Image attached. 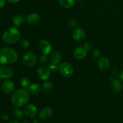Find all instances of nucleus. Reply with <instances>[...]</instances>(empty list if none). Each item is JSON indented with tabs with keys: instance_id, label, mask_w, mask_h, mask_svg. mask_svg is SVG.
Instances as JSON below:
<instances>
[{
	"instance_id": "1",
	"label": "nucleus",
	"mask_w": 123,
	"mask_h": 123,
	"mask_svg": "<svg viewBox=\"0 0 123 123\" xmlns=\"http://www.w3.org/2000/svg\"><path fill=\"white\" fill-rule=\"evenodd\" d=\"M29 98L30 95L28 91L25 89H19L13 92L11 100L16 106L22 107L28 103Z\"/></svg>"
},
{
	"instance_id": "2",
	"label": "nucleus",
	"mask_w": 123,
	"mask_h": 123,
	"mask_svg": "<svg viewBox=\"0 0 123 123\" xmlns=\"http://www.w3.org/2000/svg\"><path fill=\"white\" fill-rule=\"evenodd\" d=\"M18 54L14 49L4 48L0 49V64L3 65L12 64L17 61Z\"/></svg>"
},
{
	"instance_id": "3",
	"label": "nucleus",
	"mask_w": 123,
	"mask_h": 123,
	"mask_svg": "<svg viewBox=\"0 0 123 123\" xmlns=\"http://www.w3.org/2000/svg\"><path fill=\"white\" fill-rule=\"evenodd\" d=\"M20 37L19 30L16 27L12 26L8 28L4 31L2 36V40L6 44H12L19 41Z\"/></svg>"
},
{
	"instance_id": "4",
	"label": "nucleus",
	"mask_w": 123,
	"mask_h": 123,
	"mask_svg": "<svg viewBox=\"0 0 123 123\" xmlns=\"http://www.w3.org/2000/svg\"><path fill=\"white\" fill-rule=\"evenodd\" d=\"M59 72L65 78H70L73 74V67L70 63L64 62L61 63L59 66Z\"/></svg>"
},
{
	"instance_id": "5",
	"label": "nucleus",
	"mask_w": 123,
	"mask_h": 123,
	"mask_svg": "<svg viewBox=\"0 0 123 123\" xmlns=\"http://www.w3.org/2000/svg\"><path fill=\"white\" fill-rule=\"evenodd\" d=\"M37 57L31 52H27L23 56V63L27 67H33L37 63Z\"/></svg>"
},
{
	"instance_id": "6",
	"label": "nucleus",
	"mask_w": 123,
	"mask_h": 123,
	"mask_svg": "<svg viewBox=\"0 0 123 123\" xmlns=\"http://www.w3.org/2000/svg\"><path fill=\"white\" fill-rule=\"evenodd\" d=\"M37 73L38 78L41 80H44V81L48 80L51 75V70H50L49 67L45 66H40L37 68Z\"/></svg>"
},
{
	"instance_id": "7",
	"label": "nucleus",
	"mask_w": 123,
	"mask_h": 123,
	"mask_svg": "<svg viewBox=\"0 0 123 123\" xmlns=\"http://www.w3.org/2000/svg\"><path fill=\"white\" fill-rule=\"evenodd\" d=\"M39 48L43 55H48L52 51V46L49 41L42 40L39 43Z\"/></svg>"
},
{
	"instance_id": "8",
	"label": "nucleus",
	"mask_w": 123,
	"mask_h": 123,
	"mask_svg": "<svg viewBox=\"0 0 123 123\" xmlns=\"http://www.w3.org/2000/svg\"><path fill=\"white\" fill-rule=\"evenodd\" d=\"M13 70L9 66L4 65L0 67V78L1 79H10L13 76Z\"/></svg>"
},
{
	"instance_id": "9",
	"label": "nucleus",
	"mask_w": 123,
	"mask_h": 123,
	"mask_svg": "<svg viewBox=\"0 0 123 123\" xmlns=\"http://www.w3.org/2000/svg\"><path fill=\"white\" fill-rule=\"evenodd\" d=\"M1 90L6 94H11L14 92V84L10 80H4L1 85Z\"/></svg>"
},
{
	"instance_id": "10",
	"label": "nucleus",
	"mask_w": 123,
	"mask_h": 123,
	"mask_svg": "<svg viewBox=\"0 0 123 123\" xmlns=\"http://www.w3.org/2000/svg\"><path fill=\"white\" fill-rule=\"evenodd\" d=\"M73 55L77 60H82L86 56L87 51L84 47L79 46L74 49Z\"/></svg>"
},
{
	"instance_id": "11",
	"label": "nucleus",
	"mask_w": 123,
	"mask_h": 123,
	"mask_svg": "<svg viewBox=\"0 0 123 123\" xmlns=\"http://www.w3.org/2000/svg\"><path fill=\"white\" fill-rule=\"evenodd\" d=\"M24 112H25V115L28 117H34L37 114V108L34 105L29 104L26 106Z\"/></svg>"
},
{
	"instance_id": "12",
	"label": "nucleus",
	"mask_w": 123,
	"mask_h": 123,
	"mask_svg": "<svg viewBox=\"0 0 123 123\" xmlns=\"http://www.w3.org/2000/svg\"><path fill=\"white\" fill-rule=\"evenodd\" d=\"M53 114V110L50 107H46L39 112V117L41 120H45L51 117Z\"/></svg>"
},
{
	"instance_id": "13",
	"label": "nucleus",
	"mask_w": 123,
	"mask_h": 123,
	"mask_svg": "<svg viewBox=\"0 0 123 123\" xmlns=\"http://www.w3.org/2000/svg\"><path fill=\"white\" fill-rule=\"evenodd\" d=\"M40 16L37 13H31L26 17V21L30 25H37L40 22Z\"/></svg>"
},
{
	"instance_id": "14",
	"label": "nucleus",
	"mask_w": 123,
	"mask_h": 123,
	"mask_svg": "<svg viewBox=\"0 0 123 123\" xmlns=\"http://www.w3.org/2000/svg\"><path fill=\"white\" fill-rule=\"evenodd\" d=\"M73 38L77 42H81L85 38V32L82 28H76L73 33Z\"/></svg>"
},
{
	"instance_id": "15",
	"label": "nucleus",
	"mask_w": 123,
	"mask_h": 123,
	"mask_svg": "<svg viewBox=\"0 0 123 123\" xmlns=\"http://www.w3.org/2000/svg\"><path fill=\"white\" fill-rule=\"evenodd\" d=\"M97 66H98V68L100 70L105 71L109 68V66H110V62H109V60L106 57H102L98 60V62H97Z\"/></svg>"
},
{
	"instance_id": "16",
	"label": "nucleus",
	"mask_w": 123,
	"mask_h": 123,
	"mask_svg": "<svg viewBox=\"0 0 123 123\" xmlns=\"http://www.w3.org/2000/svg\"><path fill=\"white\" fill-rule=\"evenodd\" d=\"M123 88L121 82L118 79H115L112 82V89L115 93H120L122 91Z\"/></svg>"
},
{
	"instance_id": "17",
	"label": "nucleus",
	"mask_w": 123,
	"mask_h": 123,
	"mask_svg": "<svg viewBox=\"0 0 123 123\" xmlns=\"http://www.w3.org/2000/svg\"><path fill=\"white\" fill-rule=\"evenodd\" d=\"M29 93L33 96H37L41 92V87L39 84H31L28 88Z\"/></svg>"
},
{
	"instance_id": "18",
	"label": "nucleus",
	"mask_w": 123,
	"mask_h": 123,
	"mask_svg": "<svg viewBox=\"0 0 123 123\" xmlns=\"http://www.w3.org/2000/svg\"><path fill=\"white\" fill-rule=\"evenodd\" d=\"M25 20V18L20 14H17L13 18L12 22L15 26H20L22 25Z\"/></svg>"
},
{
	"instance_id": "19",
	"label": "nucleus",
	"mask_w": 123,
	"mask_h": 123,
	"mask_svg": "<svg viewBox=\"0 0 123 123\" xmlns=\"http://www.w3.org/2000/svg\"><path fill=\"white\" fill-rule=\"evenodd\" d=\"M61 59H62V57H61V54L58 51L54 52L52 54L51 57H50V60H51L52 63L56 65H58L61 62Z\"/></svg>"
},
{
	"instance_id": "20",
	"label": "nucleus",
	"mask_w": 123,
	"mask_h": 123,
	"mask_svg": "<svg viewBox=\"0 0 123 123\" xmlns=\"http://www.w3.org/2000/svg\"><path fill=\"white\" fill-rule=\"evenodd\" d=\"M59 4L65 8H70L74 4V0H59Z\"/></svg>"
},
{
	"instance_id": "21",
	"label": "nucleus",
	"mask_w": 123,
	"mask_h": 123,
	"mask_svg": "<svg viewBox=\"0 0 123 123\" xmlns=\"http://www.w3.org/2000/svg\"><path fill=\"white\" fill-rule=\"evenodd\" d=\"M42 89H43V91L44 93H51L53 91V84L50 82L46 81L45 82L43 83Z\"/></svg>"
},
{
	"instance_id": "22",
	"label": "nucleus",
	"mask_w": 123,
	"mask_h": 123,
	"mask_svg": "<svg viewBox=\"0 0 123 123\" xmlns=\"http://www.w3.org/2000/svg\"><path fill=\"white\" fill-rule=\"evenodd\" d=\"M20 84L24 88H28L31 85V81L29 78L24 77L20 79Z\"/></svg>"
},
{
	"instance_id": "23",
	"label": "nucleus",
	"mask_w": 123,
	"mask_h": 123,
	"mask_svg": "<svg viewBox=\"0 0 123 123\" xmlns=\"http://www.w3.org/2000/svg\"><path fill=\"white\" fill-rule=\"evenodd\" d=\"M13 115L14 117L16 118L17 119H21L22 118L23 115H24V112L22 110H21L19 108H14L13 110Z\"/></svg>"
},
{
	"instance_id": "24",
	"label": "nucleus",
	"mask_w": 123,
	"mask_h": 123,
	"mask_svg": "<svg viewBox=\"0 0 123 123\" xmlns=\"http://www.w3.org/2000/svg\"><path fill=\"white\" fill-rule=\"evenodd\" d=\"M20 44L22 48L24 49H28L30 46V42L26 39H22L20 42Z\"/></svg>"
},
{
	"instance_id": "25",
	"label": "nucleus",
	"mask_w": 123,
	"mask_h": 123,
	"mask_svg": "<svg viewBox=\"0 0 123 123\" xmlns=\"http://www.w3.org/2000/svg\"><path fill=\"white\" fill-rule=\"evenodd\" d=\"M48 60V58L46 55H42L39 58L40 63L42 64H45L46 63H47Z\"/></svg>"
},
{
	"instance_id": "26",
	"label": "nucleus",
	"mask_w": 123,
	"mask_h": 123,
	"mask_svg": "<svg viewBox=\"0 0 123 123\" xmlns=\"http://www.w3.org/2000/svg\"><path fill=\"white\" fill-rule=\"evenodd\" d=\"M84 48L86 49V51H89L92 48V44L90 42H86L84 43Z\"/></svg>"
},
{
	"instance_id": "27",
	"label": "nucleus",
	"mask_w": 123,
	"mask_h": 123,
	"mask_svg": "<svg viewBox=\"0 0 123 123\" xmlns=\"http://www.w3.org/2000/svg\"><path fill=\"white\" fill-rule=\"evenodd\" d=\"M49 68L51 70V72H56L59 69V67L58 66V65L54 64H50L49 65Z\"/></svg>"
},
{
	"instance_id": "28",
	"label": "nucleus",
	"mask_w": 123,
	"mask_h": 123,
	"mask_svg": "<svg viewBox=\"0 0 123 123\" xmlns=\"http://www.w3.org/2000/svg\"><path fill=\"white\" fill-rule=\"evenodd\" d=\"M78 22L74 19H71L69 22H68V25L70 27H76L78 25Z\"/></svg>"
},
{
	"instance_id": "29",
	"label": "nucleus",
	"mask_w": 123,
	"mask_h": 123,
	"mask_svg": "<svg viewBox=\"0 0 123 123\" xmlns=\"http://www.w3.org/2000/svg\"><path fill=\"white\" fill-rule=\"evenodd\" d=\"M118 73V70L117 68H112L111 70V74L113 76H115L117 75Z\"/></svg>"
},
{
	"instance_id": "30",
	"label": "nucleus",
	"mask_w": 123,
	"mask_h": 123,
	"mask_svg": "<svg viewBox=\"0 0 123 123\" xmlns=\"http://www.w3.org/2000/svg\"><path fill=\"white\" fill-rule=\"evenodd\" d=\"M92 55H93L94 57H95V58L98 57L100 55V52L97 50H94V51L93 52V54H92Z\"/></svg>"
},
{
	"instance_id": "31",
	"label": "nucleus",
	"mask_w": 123,
	"mask_h": 123,
	"mask_svg": "<svg viewBox=\"0 0 123 123\" xmlns=\"http://www.w3.org/2000/svg\"><path fill=\"white\" fill-rule=\"evenodd\" d=\"M9 118V116L7 114H4L3 115H2V119L4 121H7Z\"/></svg>"
},
{
	"instance_id": "32",
	"label": "nucleus",
	"mask_w": 123,
	"mask_h": 123,
	"mask_svg": "<svg viewBox=\"0 0 123 123\" xmlns=\"http://www.w3.org/2000/svg\"><path fill=\"white\" fill-rule=\"evenodd\" d=\"M6 3V0H0V8H3Z\"/></svg>"
},
{
	"instance_id": "33",
	"label": "nucleus",
	"mask_w": 123,
	"mask_h": 123,
	"mask_svg": "<svg viewBox=\"0 0 123 123\" xmlns=\"http://www.w3.org/2000/svg\"><path fill=\"white\" fill-rule=\"evenodd\" d=\"M7 1H8L9 2H10V3H17V2H19L20 0H7Z\"/></svg>"
},
{
	"instance_id": "34",
	"label": "nucleus",
	"mask_w": 123,
	"mask_h": 123,
	"mask_svg": "<svg viewBox=\"0 0 123 123\" xmlns=\"http://www.w3.org/2000/svg\"><path fill=\"white\" fill-rule=\"evenodd\" d=\"M119 77H120V79H121V80H123V69L121 71V72H120V75H119Z\"/></svg>"
},
{
	"instance_id": "35",
	"label": "nucleus",
	"mask_w": 123,
	"mask_h": 123,
	"mask_svg": "<svg viewBox=\"0 0 123 123\" xmlns=\"http://www.w3.org/2000/svg\"><path fill=\"white\" fill-rule=\"evenodd\" d=\"M8 123H20L19 122H18V121H16V120H13V121H10Z\"/></svg>"
},
{
	"instance_id": "36",
	"label": "nucleus",
	"mask_w": 123,
	"mask_h": 123,
	"mask_svg": "<svg viewBox=\"0 0 123 123\" xmlns=\"http://www.w3.org/2000/svg\"><path fill=\"white\" fill-rule=\"evenodd\" d=\"M77 1H78V2H80V1H83L84 0H76Z\"/></svg>"
},
{
	"instance_id": "37",
	"label": "nucleus",
	"mask_w": 123,
	"mask_h": 123,
	"mask_svg": "<svg viewBox=\"0 0 123 123\" xmlns=\"http://www.w3.org/2000/svg\"><path fill=\"white\" fill-rule=\"evenodd\" d=\"M1 115H0V121H1Z\"/></svg>"
},
{
	"instance_id": "38",
	"label": "nucleus",
	"mask_w": 123,
	"mask_h": 123,
	"mask_svg": "<svg viewBox=\"0 0 123 123\" xmlns=\"http://www.w3.org/2000/svg\"><path fill=\"white\" fill-rule=\"evenodd\" d=\"M1 78H0V82H1Z\"/></svg>"
}]
</instances>
